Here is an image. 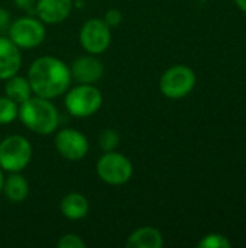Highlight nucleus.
Returning a JSON list of instances; mask_svg holds the SVG:
<instances>
[{
  "mask_svg": "<svg viewBox=\"0 0 246 248\" xmlns=\"http://www.w3.org/2000/svg\"><path fill=\"white\" fill-rule=\"evenodd\" d=\"M236 1V4L242 9V10H245L246 12V0H235Z\"/></svg>",
  "mask_w": 246,
  "mask_h": 248,
  "instance_id": "24",
  "label": "nucleus"
},
{
  "mask_svg": "<svg viewBox=\"0 0 246 248\" xmlns=\"http://www.w3.org/2000/svg\"><path fill=\"white\" fill-rule=\"evenodd\" d=\"M14 4L22 9V10H26V12H35V4H36V0H13Z\"/></svg>",
  "mask_w": 246,
  "mask_h": 248,
  "instance_id": "23",
  "label": "nucleus"
},
{
  "mask_svg": "<svg viewBox=\"0 0 246 248\" xmlns=\"http://www.w3.org/2000/svg\"><path fill=\"white\" fill-rule=\"evenodd\" d=\"M61 214L70 221H80L88 215L90 203L87 198L78 192H71L65 195L59 203Z\"/></svg>",
  "mask_w": 246,
  "mask_h": 248,
  "instance_id": "13",
  "label": "nucleus"
},
{
  "mask_svg": "<svg viewBox=\"0 0 246 248\" xmlns=\"http://www.w3.org/2000/svg\"><path fill=\"white\" fill-rule=\"evenodd\" d=\"M122 19H123V16H122V12L119 10V9H109L107 12H106V15H104V22L110 26V28H115V26H117V25H120L122 23Z\"/></svg>",
  "mask_w": 246,
  "mask_h": 248,
  "instance_id": "21",
  "label": "nucleus"
},
{
  "mask_svg": "<svg viewBox=\"0 0 246 248\" xmlns=\"http://www.w3.org/2000/svg\"><path fill=\"white\" fill-rule=\"evenodd\" d=\"M71 78L70 67L54 55L36 58L28 70V80L33 94L49 100L62 96L70 89Z\"/></svg>",
  "mask_w": 246,
  "mask_h": 248,
  "instance_id": "1",
  "label": "nucleus"
},
{
  "mask_svg": "<svg viewBox=\"0 0 246 248\" xmlns=\"http://www.w3.org/2000/svg\"><path fill=\"white\" fill-rule=\"evenodd\" d=\"M3 182H4V176H3V170L0 169V193H1V189H3Z\"/></svg>",
  "mask_w": 246,
  "mask_h": 248,
  "instance_id": "25",
  "label": "nucleus"
},
{
  "mask_svg": "<svg viewBox=\"0 0 246 248\" xmlns=\"http://www.w3.org/2000/svg\"><path fill=\"white\" fill-rule=\"evenodd\" d=\"M33 148L23 135H9L0 141V169L9 173H20L32 160Z\"/></svg>",
  "mask_w": 246,
  "mask_h": 248,
  "instance_id": "4",
  "label": "nucleus"
},
{
  "mask_svg": "<svg viewBox=\"0 0 246 248\" xmlns=\"http://www.w3.org/2000/svg\"><path fill=\"white\" fill-rule=\"evenodd\" d=\"M12 23L10 12L4 7H0V31H7Z\"/></svg>",
  "mask_w": 246,
  "mask_h": 248,
  "instance_id": "22",
  "label": "nucleus"
},
{
  "mask_svg": "<svg viewBox=\"0 0 246 248\" xmlns=\"http://www.w3.org/2000/svg\"><path fill=\"white\" fill-rule=\"evenodd\" d=\"M125 246L128 248H161L164 246V238L157 228L142 227L128 237Z\"/></svg>",
  "mask_w": 246,
  "mask_h": 248,
  "instance_id": "14",
  "label": "nucleus"
},
{
  "mask_svg": "<svg viewBox=\"0 0 246 248\" xmlns=\"http://www.w3.org/2000/svg\"><path fill=\"white\" fill-rule=\"evenodd\" d=\"M70 70H71V77L81 84H94L103 77L104 73V67L101 61L93 54L81 55L75 58Z\"/></svg>",
  "mask_w": 246,
  "mask_h": 248,
  "instance_id": "10",
  "label": "nucleus"
},
{
  "mask_svg": "<svg viewBox=\"0 0 246 248\" xmlns=\"http://www.w3.org/2000/svg\"><path fill=\"white\" fill-rule=\"evenodd\" d=\"M19 113V105L7 96H0V125L12 124Z\"/></svg>",
  "mask_w": 246,
  "mask_h": 248,
  "instance_id": "17",
  "label": "nucleus"
},
{
  "mask_svg": "<svg viewBox=\"0 0 246 248\" xmlns=\"http://www.w3.org/2000/svg\"><path fill=\"white\" fill-rule=\"evenodd\" d=\"M80 44L88 54H103L112 44L110 26L103 19L87 20L80 29Z\"/></svg>",
  "mask_w": 246,
  "mask_h": 248,
  "instance_id": "8",
  "label": "nucleus"
},
{
  "mask_svg": "<svg viewBox=\"0 0 246 248\" xmlns=\"http://www.w3.org/2000/svg\"><path fill=\"white\" fill-rule=\"evenodd\" d=\"M22 67L20 48L9 36H0V80H7L17 74Z\"/></svg>",
  "mask_w": 246,
  "mask_h": 248,
  "instance_id": "12",
  "label": "nucleus"
},
{
  "mask_svg": "<svg viewBox=\"0 0 246 248\" xmlns=\"http://www.w3.org/2000/svg\"><path fill=\"white\" fill-rule=\"evenodd\" d=\"M4 81H6V84H4V94L7 97H10L12 100H14L17 105L23 103L25 100H28L33 94L28 77L14 74V76H12L10 78H7Z\"/></svg>",
  "mask_w": 246,
  "mask_h": 248,
  "instance_id": "16",
  "label": "nucleus"
},
{
  "mask_svg": "<svg viewBox=\"0 0 246 248\" xmlns=\"http://www.w3.org/2000/svg\"><path fill=\"white\" fill-rule=\"evenodd\" d=\"M65 109L74 118H88L97 113L103 105L101 92L93 84H78L65 92Z\"/></svg>",
  "mask_w": 246,
  "mask_h": 248,
  "instance_id": "3",
  "label": "nucleus"
},
{
  "mask_svg": "<svg viewBox=\"0 0 246 248\" xmlns=\"http://www.w3.org/2000/svg\"><path fill=\"white\" fill-rule=\"evenodd\" d=\"M120 142V135L116 129H103L100 132V137H99V144H100V148L107 153V151H115L117 148Z\"/></svg>",
  "mask_w": 246,
  "mask_h": 248,
  "instance_id": "18",
  "label": "nucleus"
},
{
  "mask_svg": "<svg viewBox=\"0 0 246 248\" xmlns=\"http://www.w3.org/2000/svg\"><path fill=\"white\" fill-rule=\"evenodd\" d=\"M54 144L59 155L68 161L83 160L90 150L87 137L74 128H65L57 132Z\"/></svg>",
  "mask_w": 246,
  "mask_h": 248,
  "instance_id": "9",
  "label": "nucleus"
},
{
  "mask_svg": "<svg viewBox=\"0 0 246 248\" xmlns=\"http://www.w3.org/2000/svg\"><path fill=\"white\" fill-rule=\"evenodd\" d=\"M9 39L20 49H32L39 46L46 36L45 23L32 16H23L13 20L7 29Z\"/></svg>",
  "mask_w": 246,
  "mask_h": 248,
  "instance_id": "6",
  "label": "nucleus"
},
{
  "mask_svg": "<svg viewBox=\"0 0 246 248\" xmlns=\"http://www.w3.org/2000/svg\"><path fill=\"white\" fill-rule=\"evenodd\" d=\"M72 7L74 0H36L35 13L43 23L57 25L71 15Z\"/></svg>",
  "mask_w": 246,
  "mask_h": 248,
  "instance_id": "11",
  "label": "nucleus"
},
{
  "mask_svg": "<svg viewBox=\"0 0 246 248\" xmlns=\"http://www.w3.org/2000/svg\"><path fill=\"white\" fill-rule=\"evenodd\" d=\"M17 118L32 132L38 135H51L59 125V113L55 105L45 97L30 96L19 105Z\"/></svg>",
  "mask_w": 246,
  "mask_h": 248,
  "instance_id": "2",
  "label": "nucleus"
},
{
  "mask_svg": "<svg viewBox=\"0 0 246 248\" xmlns=\"http://www.w3.org/2000/svg\"><path fill=\"white\" fill-rule=\"evenodd\" d=\"M86 246L84 240L77 234H65L57 243L58 248H86Z\"/></svg>",
  "mask_w": 246,
  "mask_h": 248,
  "instance_id": "20",
  "label": "nucleus"
},
{
  "mask_svg": "<svg viewBox=\"0 0 246 248\" xmlns=\"http://www.w3.org/2000/svg\"><path fill=\"white\" fill-rule=\"evenodd\" d=\"M1 192L9 202L20 203L29 195V183L20 173H10V176L3 182Z\"/></svg>",
  "mask_w": 246,
  "mask_h": 248,
  "instance_id": "15",
  "label": "nucleus"
},
{
  "mask_svg": "<svg viewBox=\"0 0 246 248\" xmlns=\"http://www.w3.org/2000/svg\"><path fill=\"white\" fill-rule=\"evenodd\" d=\"M199 248H229L231 247V243L223 237V235H219V234H210L207 237H204L199 244Z\"/></svg>",
  "mask_w": 246,
  "mask_h": 248,
  "instance_id": "19",
  "label": "nucleus"
},
{
  "mask_svg": "<svg viewBox=\"0 0 246 248\" xmlns=\"http://www.w3.org/2000/svg\"><path fill=\"white\" fill-rule=\"evenodd\" d=\"M196 84V76L187 65H174L168 68L161 80V93L168 99H181L187 96Z\"/></svg>",
  "mask_w": 246,
  "mask_h": 248,
  "instance_id": "7",
  "label": "nucleus"
},
{
  "mask_svg": "<svg viewBox=\"0 0 246 248\" xmlns=\"http://www.w3.org/2000/svg\"><path fill=\"white\" fill-rule=\"evenodd\" d=\"M97 176L101 182L110 186H122L128 183L133 176L132 161L122 153L107 151L104 153L96 166Z\"/></svg>",
  "mask_w": 246,
  "mask_h": 248,
  "instance_id": "5",
  "label": "nucleus"
}]
</instances>
